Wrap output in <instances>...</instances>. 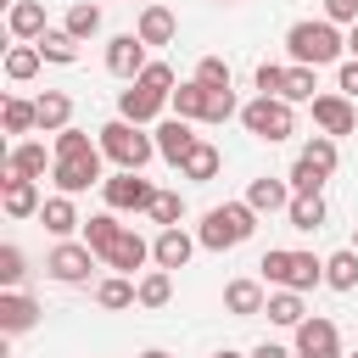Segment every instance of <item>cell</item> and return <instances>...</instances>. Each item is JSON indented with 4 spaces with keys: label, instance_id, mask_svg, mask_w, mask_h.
<instances>
[{
    "label": "cell",
    "instance_id": "ee69618b",
    "mask_svg": "<svg viewBox=\"0 0 358 358\" xmlns=\"http://www.w3.org/2000/svg\"><path fill=\"white\" fill-rule=\"evenodd\" d=\"M140 84H145V90H157L162 101H168V95L179 90V78H173V67H168V62H151V67L140 73Z\"/></svg>",
    "mask_w": 358,
    "mask_h": 358
},
{
    "label": "cell",
    "instance_id": "7402d4cb",
    "mask_svg": "<svg viewBox=\"0 0 358 358\" xmlns=\"http://www.w3.org/2000/svg\"><path fill=\"white\" fill-rule=\"evenodd\" d=\"M134 34L145 39V45H173V34H179V22H173V11L168 6H140V22H134Z\"/></svg>",
    "mask_w": 358,
    "mask_h": 358
},
{
    "label": "cell",
    "instance_id": "484cf974",
    "mask_svg": "<svg viewBox=\"0 0 358 358\" xmlns=\"http://www.w3.org/2000/svg\"><path fill=\"white\" fill-rule=\"evenodd\" d=\"M117 235H123V224H117V213H95V218H84V246H90L95 257H106Z\"/></svg>",
    "mask_w": 358,
    "mask_h": 358
},
{
    "label": "cell",
    "instance_id": "4dcf8cb0",
    "mask_svg": "<svg viewBox=\"0 0 358 358\" xmlns=\"http://www.w3.org/2000/svg\"><path fill=\"white\" fill-rule=\"evenodd\" d=\"M39 67H45L39 45H11V50H6V78H11V84H28Z\"/></svg>",
    "mask_w": 358,
    "mask_h": 358
},
{
    "label": "cell",
    "instance_id": "ffe728a7",
    "mask_svg": "<svg viewBox=\"0 0 358 358\" xmlns=\"http://www.w3.org/2000/svg\"><path fill=\"white\" fill-rule=\"evenodd\" d=\"M45 168H56V157H45L39 140H17L6 151V173H17V179H45Z\"/></svg>",
    "mask_w": 358,
    "mask_h": 358
},
{
    "label": "cell",
    "instance_id": "277c9868",
    "mask_svg": "<svg viewBox=\"0 0 358 358\" xmlns=\"http://www.w3.org/2000/svg\"><path fill=\"white\" fill-rule=\"evenodd\" d=\"M95 134H101V157H112L123 173H140V168L157 157V134H145V129L129 123V117H112V123H101Z\"/></svg>",
    "mask_w": 358,
    "mask_h": 358
},
{
    "label": "cell",
    "instance_id": "e575fe53",
    "mask_svg": "<svg viewBox=\"0 0 358 358\" xmlns=\"http://www.w3.org/2000/svg\"><path fill=\"white\" fill-rule=\"evenodd\" d=\"M95 151H101V140H90L84 129H62V134L50 140V157H56V162H67V157H95Z\"/></svg>",
    "mask_w": 358,
    "mask_h": 358
},
{
    "label": "cell",
    "instance_id": "ab89813d",
    "mask_svg": "<svg viewBox=\"0 0 358 358\" xmlns=\"http://www.w3.org/2000/svg\"><path fill=\"white\" fill-rule=\"evenodd\" d=\"M151 224H162V229H173L179 218H185V196L179 190H157V201H151V213H145Z\"/></svg>",
    "mask_w": 358,
    "mask_h": 358
},
{
    "label": "cell",
    "instance_id": "52a82bcc",
    "mask_svg": "<svg viewBox=\"0 0 358 358\" xmlns=\"http://www.w3.org/2000/svg\"><path fill=\"white\" fill-rule=\"evenodd\" d=\"M151 45L140 39V34H112L106 39V73L112 78H123V84H134L145 67H151V56H145Z\"/></svg>",
    "mask_w": 358,
    "mask_h": 358
},
{
    "label": "cell",
    "instance_id": "816d5d0a",
    "mask_svg": "<svg viewBox=\"0 0 358 358\" xmlns=\"http://www.w3.org/2000/svg\"><path fill=\"white\" fill-rule=\"evenodd\" d=\"M213 358H241V352H229V347H224V352H213Z\"/></svg>",
    "mask_w": 358,
    "mask_h": 358
},
{
    "label": "cell",
    "instance_id": "9a60e30c",
    "mask_svg": "<svg viewBox=\"0 0 358 358\" xmlns=\"http://www.w3.org/2000/svg\"><path fill=\"white\" fill-rule=\"evenodd\" d=\"M6 28H11V39H17V45H39V39L50 34V22H45V6H39V0H17V6L6 11Z\"/></svg>",
    "mask_w": 358,
    "mask_h": 358
},
{
    "label": "cell",
    "instance_id": "f1b7e54d",
    "mask_svg": "<svg viewBox=\"0 0 358 358\" xmlns=\"http://www.w3.org/2000/svg\"><path fill=\"white\" fill-rule=\"evenodd\" d=\"M168 106H173V117H185V123H201V117H207V90L190 78V84H179V90L168 95Z\"/></svg>",
    "mask_w": 358,
    "mask_h": 358
},
{
    "label": "cell",
    "instance_id": "6da1fadb",
    "mask_svg": "<svg viewBox=\"0 0 358 358\" xmlns=\"http://www.w3.org/2000/svg\"><path fill=\"white\" fill-rule=\"evenodd\" d=\"M285 50H291V62L296 67H341L347 62V34H336V22H291V34H285Z\"/></svg>",
    "mask_w": 358,
    "mask_h": 358
},
{
    "label": "cell",
    "instance_id": "c3c4849f",
    "mask_svg": "<svg viewBox=\"0 0 358 358\" xmlns=\"http://www.w3.org/2000/svg\"><path fill=\"white\" fill-rule=\"evenodd\" d=\"M252 358H296L291 347H274V341H263V347H252Z\"/></svg>",
    "mask_w": 358,
    "mask_h": 358
},
{
    "label": "cell",
    "instance_id": "8fae6325",
    "mask_svg": "<svg viewBox=\"0 0 358 358\" xmlns=\"http://www.w3.org/2000/svg\"><path fill=\"white\" fill-rule=\"evenodd\" d=\"M151 134H157V157H162V162H173V168H179V162L201 145V140H196V129H190L185 117H162Z\"/></svg>",
    "mask_w": 358,
    "mask_h": 358
},
{
    "label": "cell",
    "instance_id": "7bdbcfd3",
    "mask_svg": "<svg viewBox=\"0 0 358 358\" xmlns=\"http://www.w3.org/2000/svg\"><path fill=\"white\" fill-rule=\"evenodd\" d=\"M22 274H28L22 246H0V285H6V291H17V285H22Z\"/></svg>",
    "mask_w": 358,
    "mask_h": 358
},
{
    "label": "cell",
    "instance_id": "681fc988",
    "mask_svg": "<svg viewBox=\"0 0 358 358\" xmlns=\"http://www.w3.org/2000/svg\"><path fill=\"white\" fill-rule=\"evenodd\" d=\"M347 56H358V22L347 28Z\"/></svg>",
    "mask_w": 358,
    "mask_h": 358
},
{
    "label": "cell",
    "instance_id": "f35d334b",
    "mask_svg": "<svg viewBox=\"0 0 358 358\" xmlns=\"http://www.w3.org/2000/svg\"><path fill=\"white\" fill-rule=\"evenodd\" d=\"M313 73H319V67H296V62L285 67V101H291V106H296V101H319V95H313V90H319Z\"/></svg>",
    "mask_w": 358,
    "mask_h": 358
},
{
    "label": "cell",
    "instance_id": "7c38bea8",
    "mask_svg": "<svg viewBox=\"0 0 358 358\" xmlns=\"http://www.w3.org/2000/svg\"><path fill=\"white\" fill-rule=\"evenodd\" d=\"M196 246H201V241H196V235H185L179 224H173V229H157V241H151V263L173 274V268H185V263L196 257Z\"/></svg>",
    "mask_w": 358,
    "mask_h": 358
},
{
    "label": "cell",
    "instance_id": "5bb4252c",
    "mask_svg": "<svg viewBox=\"0 0 358 358\" xmlns=\"http://www.w3.org/2000/svg\"><path fill=\"white\" fill-rule=\"evenodd\" d=\"M0 207L6 218H34L45 201H39V179H17V173H0Z\"/></svg>",
    "mask_w": 358,
    "mask_h": 358
},
{
    "label": "cell",
    "instance_id": "3957f363",
    "mask_svg": "<svg viewBox=\"0 0 358 358\" xmlns=\"http://www.w3.org/2000/svg\"><path fill=\"white\" fill-rule=\"evenodd\" d=\"M257 274H263V285H280V291H313V285H324V257L268 246L263 263H257Z\"/></svg>",
    "mask_w": 358,
    "mask_h": 358
},
{
    "label": "cell",
    "instance_id": "60d3db41",
    "mask_svg": "<svg viewBox=\"0 0 358 358\" xmlns=\"http://www.w3.org/2000/svg\"><path fill=\"white\" fill-rule=\"evenodd\" d=\"M196 84L201 90H229V62L224 56H201L196 62Z\"/></svg>",
    "mask_w": 358,
    "mask_h": 358
},
{
    "label": "cell",
    "instance_id": "d6a6232c",
    "mask_svg": "<svg viewBox=\"0 0 358 358\" xmlns=\"http://www.w3.org/2000/svg\"><path fill=\"white\" fill-rule=\"evenodd\" d=\"M62 28H67L78 45H84V39H95V34H101V6H90V0L67 6V22H62Z\"/></svg>",
    "mask_w": 358,
    "mask_h": 358
},
{
    "label": "cell",
    "instance_id": "d4e9b609",
    "mask_svg": "<svg viewBox=\"0 0 358 358\" xmlns=\"http://www.w3.org/2000/svg\"><path fill=\"white\" fill-rule=\"evenodd\" d=\"M218 168H224V157H218V145H196L185 162H179V179H190V185H207V179H218Z\"/></svg>",
    "mask_w": 358,
    "mask_h": 358
},
{
    "label": "cell",
    "instance_id": "f907efd6",
    "mask_svg": "<svg viewBox=\"0 0 358 358\" xmlns=\"http://www.w3.org/2000/svg\"><path fill=\"white\" fill-rule=\"evenodd\" d=\"M140 358H168V352H162V347H145V352H140Z\"/></svg>",
    "mask_w": 358,
    "mask_h": 358
},
{
    "label": "cell",
    "instance_id": "e0dca14e",
    "mask_svg": "<svg viewBox=\"0 0 358 358\" xmlns=\"http://www.w3.org/2000/svg\"><path fill=\"white\" fill-rule=\"evenodd\" d=\"M291 196H296V190H291V179H274V173H263V179H252V185H246V207H252L257 218H263V213H285V207H291Z\"/></svg>",
    "mask_w": 358,
    "mask_h": 358
},
{
    "label": "cell",
    "instance_id": "30bf717a",
    "mask_svg": "<svg viewBox=\"0 0 358 358\" xmlns=\"http://www.w3.org/2000/svg\"><path fill=\"white\" fill-rule=\"evenodd\" d=\"M50 179H56V196H78V190H90V185H106L101 151H95V157H67V162H56Z\"/></svg>",
    "mask_w": 358,
    "mask_h": 358
},
{
    "label": "cell",
    "instance_id": "f546056e",
    "mask_svg": "<svg viewBox=\"0 0 358 358\" xmlns=\"http://www.w3.org/2000/svg\"><path fill=\"white\" fill-rule=\"evenodd\" d=\"M95 302H101V308H112V313H117V308H134V302H140V285H134L129 274H112V280H101V285H95Z\"/></svg>",
    "mask_w": 358,
    "mask_h": 358
},
{
    "label": "cell",
    "instance_id": "8d00e7d4",
    "mask_svg": "<svg viewBox=\"0 0 358 358\" xmlns=\"http://www.w3.org/2000/svg\"><path fill=\"white\" fill-rule=\"evenodd\" d=\"M173 296V274L168 268H145L140 274V308H168Z\"/></svg>",
    "mask_w": 358,
    "mask_h": 358
},
{
    "label": "cell",
    "instance_id": "8992f818",
    "mask_svg": "<svg viewBox=\"0 0 358 358\" xmlns=\"http://www.w3.org/2000/svg\"><path fill=\"white\" fill-rule=\"evenodd\" d=\"M101 196H106V213H151V201H157V190H151V179H140V173H106V185H101Z\"/></svg>",
    "mask_w": 358,
    "mask_h": 358
},
{
    "label": "cell",
    "instance_id": "1f68e13d",
    "mask_svg": "<svg viewBox=\"0 0 358 358\" xmlns=\"http://www.w3.org/2000/svg\"><path fill=\"white\" fill-rule=\"evenodd\" d=\"M0 123H6V134H28V129H39V106H34V101H22V95H6Z\"/></svg>",
    "mask_w": 358,
    "mask_h": 358
},
{
    "label": "cell",
    "instance_id": "5b68a950",
    "mask_svg": "<svg viewBox=\"0 0 358 358\" xmlns=\"http://www.w3.org/2000/svg\"><path fill=\"white\" fill-rule=\"evenodd\" d=\"M241 129L257 134V140H268V145H280V140L296 134V112H291V101H280V95H257V101L241 106Z\"/></svg>",
    "mask_w": 358,
    "mask_h": 358
},
{
    "label": "cell",
    "instance_id": "7dc6e473",
    "mask_svg": "<svg viewBox=\"0 0 358 358\" xmlns=\"http://www.w3.org/2000/svg\"><path fill=\"white\" fill-rule=\"evenodd\" d=\"M336 90H341L347 101H358V56H347V62L336 67Z\"/></svg>",
    "mask_w": 358,
    "mask_h": 358
},
{
    "label": "cell",
    "instance_id": "836d02e7",
    "mask_svg": "<svg viewBox=\"0 0 358 358\" xmlns=\"http://www.w3.org/2000/svg\"><path fill=\"white\" fill-rule=\"evenodd\" d=\"M39 56L56 62V67H73V62H78V39H73L67 28H50V34L39 39Z\"/></svg>",
    "mask_w": 358,
    "mask_h": 358
},
{
    "label": "cell",
    "instance_id": "ac0fdd59",
    "mask_svg": "<svg viewBox=\"0 0 358 358\" xmlns=\"http://www.w3.org/2000/svg\"><path fill=\"white\" fill-rule=\"evenodd\" d=\"M39 324V302L28 291H0V336H22Z\"/></svg>",
    "mask_w": 358,
    "mask_h": 358
},
{
    "label": "cell",
    "instance_id": "d6986e66",
    "mask_svg": "<svg viewBox=\"0 0 358 358\" xmlns=\"http://www.w3.org/2000/svg\"><path fill=\"white\" fill-rule=\"evenodd\" d=\"M101 263H106V268H117V274H134V268H145V263H151V241H145V235H134V229H123Z\"/></svg>",
    "mask_w": 358,
    "mask_h": 358
},
{
    "label": "cell",
    "instance_id": "11a10c76",
    "mask_svg": "<svg viewBox=\"0 0 358 358\" xmlns=\"http://www.w3.org/2000/svg\"><path fill=\"white\" fill-rule=\"evenodd\" d=\"M145 6H151V0H145Z\"/></svg>",
    "mask_w": 358,
    "mask_h": 358
},
{
    "label": "cell",
    "instance_id": "7a4b0ae2",
    "mask_svg": "<svg viewBox=\"0 0 358 358\" xmlns=\"http://www.w3.org/2000/svg\"><path fill=\"white\" fill-rule=\"evenodd\" d=\"M257 235V213L246 207V201H218V207H207L201 213V229H196V241L207 246V252H229V246H241V241H252Z\"/></svg>",
    "mask_w": 358,
    "mask_h": 358
},
{
    "label": "cell",
    "instance_id": "f6af8a7d",
    "mask_svg": "<svg viewBox=\"0 0 358 358\" xmlns=\"http://www.w3.org/2000/svg\"><path fill=\"white\" fill-rule=\"evenodd\" d=\"M252 84H257V95H280V101H285V67H280V62H263V67L252 73Z\"/></svg>",
    "mask_w": 358,
    "mask_h": 358
},
{
    "label": "cell",
    "instance_id": "83f0119b",
    "mask_svg": "<svg viewBox=\"0 0 358 358\" xmlns=\"http://www.w3.org/2000/svg\"><path fill=\"white\" fill-rule=\"evenodd\" d=\"M268 324H285V330H296L302 319H308V308H302V291H268Z\"/></svg>",
    "mask_w": 358,
    "mask_h": 358
},
{
    "label": "cell",
    "instance_id": "603a6c76",
    "mask_svg": "<svg viewBox=\"0 0 358 358\" xmlns=\"http://www.w3.org/2000/svg\"><path fill=\"white\" fill-rule=\"evenodd\" d=\"M34 106H39V129H45V134H62V129H73V95H62V90H45Z\"/></svg>",
    "mask_w": 358,
    "mask_h": 358
},
{
    "label": "cell",
    "instance_id": "ba28073f",
    "mask_svg": "<svg viewBox=\"0 0 358 358\" xmlns=\"http://www.w3.org/2000/svg\"><path fill=\"white\" fill-rule=\"evenodd\" d=\"M90 268H95V252H90L84 241H56V246H50V257H45V274H50V280H62V285H84V280H90Z\"/></svg>",
    "mask_w": 358,
    "mask_h": 358
},
{
    "label": "cell",
    "instance_id": "4fadbf2b",
    "mask_svg": "<svg viewBox=\"0 0 358 358\" xmlns=\"http://www.w3.org/2000/svg\"><path fill=\"white\" fill-rule=\"evenodd\" d=\"M313 123H319V134L341 140V134H352V129H358V112H352V101H347V95H319V101H313Z\"/></svg>",
    "mask_w": 358,
    "mask_h": 358
},
{
    "label": "cell",
    "instance_id": "d590c367",
    "mask_svg": "<svg viewBox=\"0 0 358 358\" xmlns=\"http://www.w3.org/2000/svg\"><path fill=\"white\" fill-rule=\"evenodd\" d=\"M296 157H302L308 168H319L324 179H330V173H336V162H341V151H336V140H330V134H313V140H308Z\"/></svg>",
    "mask_w": 358,
    "mask_h": 358
},
{
    "label": "cell",
    "instance_id": "4316f807",
    "mask_svg": "<svg viewBox=\"0 0 358 358\" xmlns=\"http://www.w3.org/2000/svg\"><path fill=\"white\" fill-rule=\"evenodd\" d=\"M324 285H330V291H358V252H352V246L324 257Z\"/></svg>",
    "mask_w": 358,
    "mask_h": 358
},
{
    "label": "cell",
    "instance_id": "bcb514c9",
    "mask_svg": "<svg viewBox=\"0 0 358 358\" xmlns=\"http://www.w3.org/2000/svg\"><path fill=\"white\" fill-rule=\"evenodd\" d=\"M324 22H336V28L347 22V28H352V22H358V0H324Z\"/></svg>",
    "mask_w": 358,
    "mask_h": 358
},
{
    "label": "cell",
    "instance_id": "2e32d148",
    "mask_svg": "<svg viewBox=\"0 0 358 358\" xmlns=\"http://www.w3.org/2000/svg\"><path fill=\"white\" fill-rule=\"evenodd\" d=\"M162 106H168V101H162L157 90H145L140 78H134L129 90H117V117H129V123H140V129H145V123H157V112H162Z\"/></svg>",
    "mask_w": 358,
    "mask_h": 358
},
{
    "label": "cell",
    "instance_id": "74e56055",
    "mask_svg": "<svg viewBox=\"0 0 358 358\" xmlns=\"http://www.w3.org/2000/svg\"><path fill=\"white\" fill-rule=\"evenodd\" d=\"M285 218H291V229H319L324 224V196H291Z\"/></svg>",
    "mask_w": 358,
    "mask_h": 358
},
{
    "label": "cell",
    "instance_id": "9c48e42d",
    "mask_svg": "<svg viewBox=\"0 0 358 358\" xmlns=\"http://www.w3.org/2000/svg\"><path fill=\"white\" fill-rule=\"evenodd\" d=\"M296 358H347L341 352V330L324 319V313H313V319H302L296 324V347H291Z\"/></svg>",
    "mask_w": 358,
    "mask_h": 358
},
{
    "label": "cell",
    "instance_id": "b9f144b4",
    "mask_svg": "<svg viewBox=\"0 0 358 358\" xmlns=\"http://www.w3.org/2000/svg\"><path fill=\"white\" fill-rule=\"evenodd\" d=\"M229 117H241L235 90H207V117H201V123H229Z\"/></svg>",
    "mask_w": 358,
    "mask_h": 358
},
{
    "label": "cell",
    "instance_id": "db71d44e",
    "mask_svg": "<svg viewBox=\"0 0 358 358\" xmlns=\"http://www.w3.org/2000/svg\"><path fill=\"white\" fill-rule=\"evenodd\" d=\"M347 358H358V352H347Z\"/></svg>",
    "mask_w": 358,
    "mask_h": 358
},
{
    "label": "cell",
    "instance_id": "44dd1931",
    "mask_svg": "<svg viewBox=\"0 0 358 358\" xmlns=\"http://www.w3.org/2000/svg\"><path fill=\"white\" fill-rule=\"evenodd\" d=\"M224 308H229L235 319H252V313H263V308H268V291H263V280H229V285H224Z\"/></svg>",
    "mask_w": 358,
    "mask_h": 358
},
{
    "label": "cell",
    "instance_id": "cb8c5ba5",
    "mask_svg": "<svg viewBox=\"0 0 358 358\" xmlns=\"http://www.w3.org/2000/svg\"><path fill=\"white\" fill-rule=\"evenodd\" d=\"M39 224H45V229H50L56 241H67V235H73V229H78L84 218H78V207H73V196H50V201L39 207Z\"/></svg>",
    "mask_w": 358,
    "mask_h": 358
},
{
    "label": "cell",
    "instance_id": "f5cc1de1",
    "mask_svg": "<svg viewBox=\"0 0 358 358\" xmlns=\"http://www.w3.org/2000/svg\"><path fill=\"white\" fill-rule=\"evenodd\" d=\"M352 252H358V235H352Z\"/></svg>",
    "mask_w": 358,
    "mask_h": 358
}]
</instances>
